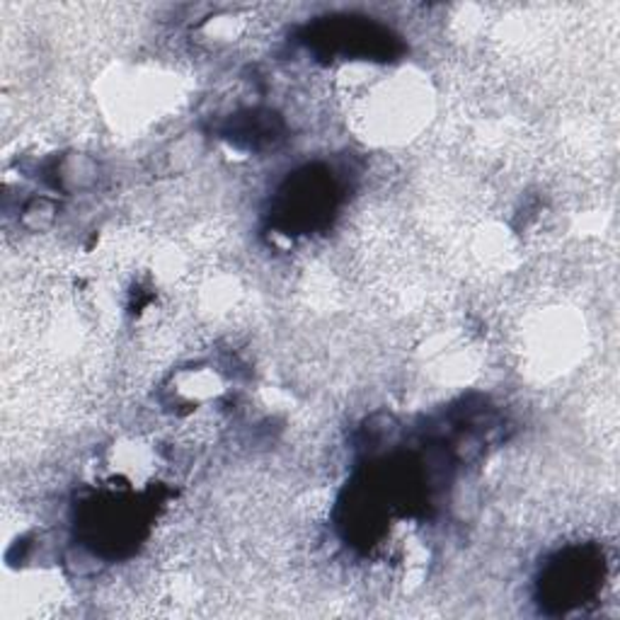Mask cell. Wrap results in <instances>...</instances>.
<instances>
[{
  "label": "cell",
  "mask_w": 620,
  "mask_h": 620,
  "mask_svg": "<svg viewBox=\"0 0 620 620\" xmlns=\"http://www.w3.org/2000/svg\"><path fill=\"white\" fill-rule=\"evenodd\" d=\"M56 177H58V182H61L64 190H85L97 180L95 160L83 155V153H71L56 165Z\"/></svg>",
  "instance_id": "6da1fadb"
},
{
  "label": "cell",
  "mask_w": 620,
  "mask_h": 620,
  "mask_svg": "<svg viewBox=\"0 0 620 620\" xmlns=\"http://www.w3.org/2000/svg\"><path fill=\"white\" fill-rule=\"evenodd\" d=\"M22 214V221L27 228H32V231H47L56 218V207L54 201L37 199L24 208Z\"/></svg>",
  "instance_id": "7a4b0ae2"
}]
</instances>
